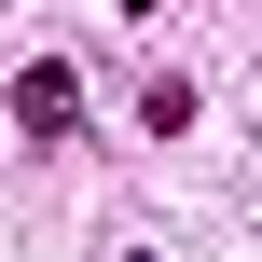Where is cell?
<instances>
[{"label":"cell","instance_id":"cell-1","mask_svg":"<svg viewBox=\"0 0 262 262\" xmlns=\"http://www.w3.org/2000/svg\"><path fill=\"white\" fill-rule=\"evenodd\" d=\"M14 124H28V138H83V83H69L55 55H28V69H14Z\"/></svg>","mask_w":262,"mask_h":262},{"label":"cell","instance_id":"cell-2","mask_svg":"<svg viewBox=\"0 0 262 262\" xmlns=\"http://www.w3.org/2000/svg\"><path fill=\"white\" fill-rule=\"evenodd\" d=\"M138 124H152V138H180V124H193V83H180V69H152V83H138Z\"/></svg>","mask_w":262,"mask_h":262}]
</instances>
